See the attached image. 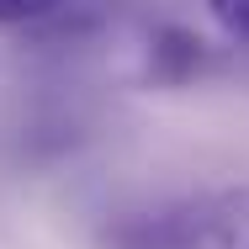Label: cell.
Here are the masks:
<instances>
[{"label": "cell", "instance_id": "1", "mask_svg": "<svg viewBox=\"0 0 249 249\" xmlns=\"http://www.w3.org/2000/svg\"><path fill=\"white\" fill-rule=\"evenodd\" d=\"M111 249H249V186L138 212L117 223Z\"/></svg>", "mask_w": 249, "mask_h": 249}, {"label": "cell", "instance_id": "2", "mask_svg": "<svg viewBox=\"0 0 249 249\" xmlns=\"http://www.w3.org/2000/svg\"><path fill=\"white\" fill-rule=\"evenodd\" d=\"M149 48H154L149 53L154 80H191L196 64H201V43L186 32V27H164V32H154Z\"/></svg>", "mask_w": 249, "mask_h": 249}, {"label": "cell", "instance_id": "3", "mask_svg": "<svg viewBox=\"0 0 249 249\" xmlns=\"http://www.w3.org/2000/svg\"><path fill=\"white\" fill-rule=\"evenodd\" d=\"M201 5L217 16V27H223V32L249 37V0H201Z\"/></svg>", "mask_w": 249, "mask_h": 249}, {"label": "cell", "instance_id": "4", "mask_svg": "<svg viewBox=\"0 0 249 249\" xmlns=\"http://www.w3.org/2000/svg\"><path fill=\"white\" fill-rule=\"evenodd\" d=\"M64 0H0V27H16V21H37V16H48L58 11Z\"/></svg>", "mask_w": 249, "mask_h": 249}]
</instances>
